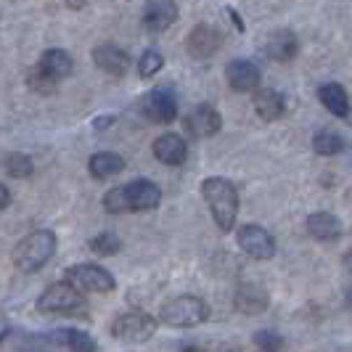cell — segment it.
<instances>
[{
    "label": "cell",
    "instance_id": "11",
    "mask_svg": "<svg viewBox=\"0 0 352 352\" xmlns=\"http://www.w3.org/2000/svg\"><path fill=\"white\" fill-rule=\"evenodd\" d=\"M177 21V6L175 0H148L146 3V8H143V16H141V24L146 32H164V30H170L173 24Z\"/></svg>",
    "mask_w": 352,
    "mask_h": 352
},
{
    "label": "cell",
    "instance_id": "21",
    "mask_svg": "<svg viewBox=\"0 0 352 352\" xmlns=\"http://www.w3.org/2000/svg\"><path fill=\"white\" fill-rule=\"evenodd\" d=\"M37 67L45 72V74H51L53 80H64V77H69L72 69H74V61H72V56L67 51L51 48V51H45L40 56V64H37Z\"/></svg>",
    "mask_w": 352,
    "mask_h": 352
},
{
    "label": "cell",
    "instance_id": "4",
    "mask_svg": "<svg viewBox=\"0 0 352 352\" xmlns=\"http://www.w3.org/2000/svg\"><path fill=\"white\" fill-rule=\"evenodd\" d=\"M88 307V302L82 297V292H77L72 283H51L40 300H37V310L40 313H56V316H82Z\"/></svg>",
    "mask_w": 352,
    "mask_h": 352
},
{
    "label": "cell",
    "instance_id": "29",
    "mask_svg": "<svg viewBox=\"0 0 352 352\" xmlns=\"http://www.w3.org/2000/svg\"><path fill=\"white\" fill-rule=\"evenodd\" d=\"M254 344H257L260 352H286V342L276 331H257L254 334Z\"/></svg>",
    "mask_w": 352,
    "mask_h": 352
},
{
    "label": "cell",
    "instance_id": "12",
    "mask_svg": "<svg viewBox=\"0 0 352 352\" xmlns=\"http://www.w3.org/2000/svg\"><path fill=\"white\" fill-rule=\"evenodd\" d=\"M93 64L111 77H124L130 67V56L117 43H101L93 48Z\"/></svg>",
    "mask_w": 352,
    "mask_h": 352
},
{
    "label": "cell",
    "instance_id": "27",
    "mask_svg": "<svg viewBox=\"0 0 352 352\" xmlns=\"http://www.w3.org/2000/svg\"><path fill=\"white\" fill-rule=\"evenodd\" d=\"M162 67H164V56H162L157 48H148V51L141 56V61H138V74H141L143 80H148V77H154Z\"/></svg>",
    "mask_w": 352,
    "mask_h": 352
},
{
    "label": "cell",
    "instance_id": "24",
    "mask_svg": "<svg viewBox=\"0 0 352 352\" xmlns=\"http://www.w3.org/2000/svg\"><path fill=\"white\" fill-rule=\"evenodd\" d=\"M53 339L72 352H96V342H93L88 334L77 331V329H64V331H58Z\"/></svg>",
    "mask_w": 352,
    "mask_h": 352
},
{
    "label": "cell",
    "instance_id": "5",
    "mask_svg": "<svg viewBox=\"0 0 352 352\" xmlns=\"http://www.w3.org/2000/svg\"><path fill=\"white\" fill-rule=\"evenodd\" d=\"M159 318H162V323H167V326L188 329V326L204 323V320L210 318V307H207L204 300L186 294V297H175L173 302H167V305L162 307Z\"/></svg>",
    "mask_w": 352,
    "mask_h": 352
},
{
    "label": "cell",
    "instance_id": "26",
    "mask_svg": "<svg viewBox=\"0 0 352 352\" xmlns=\"http://www.w3.org/2000/svg\"><path fill=\"white\" fill-rule=\"evenodd\" d=\"M3 167H6V173L11 177H30L35 173V164H32V159L27 157V154H8L6 162H3Z\"/></svg>",
    "mask_w": 352,
    "mask_h": 352
},
{
    "label": "cell",
    "instance_id": "13",
    "mask_svg": "<svg viewBox=\"0 0 352 352\" xmlns=\"http://www.w3.org/2000/svg\"><path fill=\"white\" fill-rule=\"evenodd\" d=\"M226 80H228L230 90H236V93H252V90H260L263 74H260V69L252 61L236 58V61H230L228 69H226Z\"/></svg>",
    "mask_w": 352,
    "mask_h": 352
},
{
    "label": "cell",
    "instance_id": "32",
    "mask_svg": "<svg viewBox=\"0 0 352 352\" xmlns=\"http://www.w3.org/2000/svg\"><path fill=\"white\" fill-rule=\"evenodd\" d=\"M6 334H8V323H6V318H0V342L6 339Z\"/></svg>",
    "mask_w": 352,
    "mask_h": 352
},
{
    "label": "cell",
    "instance_id": "17",
    "mask_svg": "<svg viewBox=\"0 0 352 352\" xmlns=\"http://www.w3.org/2000/svg\"><path fill=\"white\" fill-rule=\"evenodd\" d=\"M254 111L265 122H276V120H281L283 111H286V101H283V96L278 90L260 88L254 90Z\"/></svg>",
    "mask_w": 352,
    "mask_h": 352
},
{
    "label": "cell",
    "instance_id": "8",
    "mask_svg": "<svg viewBox=\"0 0 352 352\" xmlns=\"http://www.w3.org/2000/svg\"><path fill=\"white\" fill-rule=\"evenodd\" d=\"M67 283H72L77 292H111L114 289V276L104 270L101 265H72L67 270Z\"/></svg>",
    "mask_w": 352,
    "mask_h": 352
},
{
    "label": "cell",
    "instance_id": "10",
    "mask_svg": "<svg viewBox=\"0 0 352 352\" xmlns=\"http://www.w3.org/2000/svg\"><path fill=\"white\" fill-rule=\"evenodd\" d=\"M183 127L186 133H191L194 138H210V135H217L220 127H223V117L220 111L210 104H199L188 111V117L183 120Z\"/></svg>",
    "mask_w": 352,
    "mask_h": 352
},
{
    "label": "cell",
    "instance_id": "34",
    "mask_svg": "<svg viewBox=\"0 0 352 352\" xmlns=\"http://www.w3.org/2000/svg\"><path fill=\"white\" fill-rule=\"evenodd\" d=\"M180 352H204V350H199V347H194V344H191V347H183Z\"/></svg>",
    "mask_w": 352,
    "mask_h": 352
},
{
    "label": "cell",
    "instance_id": "30",
    "mask_svg": "<svg viewBox=\"0 0 352 352\" xmlns=\"http://www.w3.org/2000/svg\"><path fill=\"white\" fill-rule=\"evenodd\" d=\"M8 204H11V191H8V188L0 183V210H6Z\"/></svg>",
    "mask_w": 352,
    "mask_h": 352
},
{
    "label": "cell",
    "instance_id": "3",
    "mask_svg": "<svg viewBox=\"0 0 352 352\" xmlns=\"http://www.w3.org/2000/svg\"><path fill=\"white\" fill-rule=\"evenodd\" d=\"M56 252V236L51 230H35L27 239H21V244L14 252V263L24 273H35L48 263Z\"/></svg>",
    "mask_w": 352,
    "mask_h": 352
},
{
    "label": "cell",
    "instance_id": "18",
    "mask_svg": "<svg viewBox=\"0 0 352 352\" xmlns=\"http://www.w3.org/2000/svg\"><path fill=\"white\" fill-rule=\"evenodd\" d=\"M318 98H320V104L326 106V111H331L334 117H339V120L350 117V96H347V90L342 88L339 82L320 85L318 88Z\"/></svg>",
    "mask_w": 352,
    "mask_h": 352
},
{
    "label": "cell",
    "instance_id": "20",
    "mask_svg": "<svg viewBox=\"0 0 352 352\" xmlns=\"http://www.w3.org/2000/svg\"><path fill=\"white\" fill-rule=\"evenodd\" d=\"M236 307L247 316H257V313H265L267 307V292L257 283H241L239 292H236Z\"/></svg>",
    "mask_w": 352,
    "mask_h": 352
},
{
    "label": "cell",
    "instance_id": "19",
    "mask_svg": "<svg viewBox=\"0 0 352 352\" xmlns=\"http://www.w3.org/2000/svg\"><path fill=\"white\" fill-rule=\"evenodd\" d=\"M307 233L318 241H334L342 236V223L331 212H313L307 217Z\"/></svg>",
    "mask_w": 352,
    "mask_h": 352
},
{
    "label": "cell",
    "instance_id": "22",
    "mask_svg": "<svg viewBox=\"0 0 352 352\" xmlns=\"http://www.w3.org/2000/svg\"><path fill=\"white\" fill-rule=\"evenodd\" d=\"M88 170L93 177H98V180H104V177H111V175H120L124 170V159L120 154H114V151H98V154H93L88 162Z\"/></svg>",
    "mask_w": 352,
    "mask_h": 352
},
{
    "label": "cell",
    "instance_id": "14",
    "mask_svg": "<svg viewBox=\"0 0 352 352\" xmlns=\"http://www.w3.org/2000/svg\"><path fill=\"white\" fill-rule=\"evenodd\" d=\"M220 43H223L220 32L214 27H207V24H196L194 30L188 32V37H186V48L196 58H210V56H214L217 48H220Z\"/></svg>",
    "mask_w": 352,
    "mask_h": 352
},
{
    "label": "cell",
    "instance_id": "7",
    "mask_svg": "<svg viewBox=\"0 0 352 352\" xmlns=\"http://www.w3.org/2000/svg\"><path fill=\"white\" fill-rule=\"evenodd\" d=\"M157 331V320L146 313H124L111 323V334L120 342H130V344H141L146 339H151Z\"/></svg>",
    "mask_w": 352,
    "mask_h": 352
},
{
    "label": "cell",
    "instance_id": "33",
    "mask_svg": "<svg viewBox=\"0 0 352 352\" xmlns=\"http://www.w3.org/2000/svg\"><path fill=\"white\" fill-rule=\"evenodd\" d=\"M344 267L352 273V252H347V254H344Z\"/></svg>",
    "mask_w": 352,
    "mask_h": 352
},
{
    "label": "cell",
    "instance_id": "23",
    "mask_svg": "<svg viewBox=\"0 0 352 352\" xmlns=\"http://www.w3.org/2000/svg\"><path fill=\"white\" fill-rule=\"evenodd\" d=\"M344 138L334 133V130H320L316 133V138H313V151H316L318 157H336V154H342L344 151Z\"/></svg>",
    "mask_w": 352,
    "mask_h": 352
},
{
    "label": "cell",
    "instance_id": "16",
    "mask_svg": "<svg viewBox=\"0 0 352 352\" xmlns=\"http://www.w3.org/2000/svg\"><path fill=\"white\" fill-rule=\"evenodd\" d=\"M300 51V40L297 35L292 32V30H276V32H270L267 40H265V53L273 58V61H292L294 56Z\"/></svg>",
    "mask_w": 352,
    "mask_h": 352
},
{
    "label": "cell",
    "instance_id": "36",
    "mask_svg": "<svg viewBox=\"0 0 352 352\" xmlns=\"http://www.w3.org/2000/svg\"><path fill=\"white\" fill-rule=\"evenodd\" d=\"M230 352H241V350H239V347H236V350H230Z\"/></svg>",
    "mask_w": 352,
    "mask_h": 352
},
{
    "label": "cell",
    "instance_id": "6",
    "mask_svg": "<svg viewBox=\"0 0 352 352\" xmlns=\"http://www.w3.org/2000/svg\"><path fill=\"white\" fill-rule=\"evenodd\" d=\"M141 114L154 124H170L177 117V98L173 90L154 88L141 98Z\"/></svg>",
    "mask_w": 352,
    "mask_h": 352
},
{
    "label": "cell",
    "instance_id": "2",
    "mask_svg": "<svg viewBox=\"0 0 352 352\" xmlns=\"http://www.w3.org/2000/svg\"><path fill=\"white\" fill-rule=\"evenodd\" d=\"M201 196L210 204V212L223 233L233 230L239 217V191L226 177H207L201 183Z\"/></svg>",
    "mask_w": 352,
    "mask_h": 352
},
{
    "label": "cell",
    "instance_id": "9",
    "mask_svg": "<svg viewBox=\"0 0 352 352\" xmlns=\"http://www.w3.org/2000/svg\"><path fill=\"white\" fill-rule=\"evenodd\" d=\"M239 247L252 260H270L276 254V241L263 226H244L239 228Z\"/></svg>",
    "mask_w": 352,
    "mask_h": 352
},
{
    "label": "cell",
    "instance_id": "15",
    "mask_svg": "<svg viewBox=\"0 0 352 352\" xmlns=\"http://www.w3.org/2000/svg\"><path fill=\"white\" fill-rule=\"evenodd\" d=\"M151 151H154V157L162 162V164H170V167H180L186 157H188V148H186V141L175 135V133H164V135H159L154 146H151Z\"/></svg>",
    "mask_w": 352,
    "mask_h": 352
},
{
    "label": "cell",
    "instance_id": "28",
    "mask_svg": "<svg viewBox=\"0 0 352 352\" xmlns=\"http://www.w3.org/2000/svg\"><path fill=\"white\" fill-rule=\"evenodd\" d=\"M90 249H93L96 254H101V257H111V254H117V252L122 249V241H120L114 233H98V236L90 241Z\"/></svg>",
    "mask_w": 352,
    "mask_h": 352
},
{
    "label": "cell",
    "instance_id": "25",
    "mask_svg": "<svg viewBox=\"0 0 352 352\" xmlns=\"http://www.w3.org/2000/svg\"><path fill=\"white\" fill-rule=\"evenodd\" d=\"M56 82L58 80H53L51 74H45L40 67H32V69L27 72V88L37 93V96H51L53 90H56Z\"/></svg>",
    "mask_w": 352,
    "mask_h": 352
},
{
    "label": "cell",
    "instance_id": "35",
    "mask_svg": "<svg viewBox=\"0 0 352 352\" xmlns=\"http://www.w3.org/2000/svg\"><path fill=\"white\" fill-rule=\"evenodd\" d=\"M347 302H350V307H352V286L347 289Z\"/></svg>",
    "mask_w": 352,
    "mask_h": 352
},
{
    "label": "cell",
    "instance_id": "31",
    "mask_svg": "<svg viewBox=\"0 0 352 352\" xmlns=\"http://www.w3.org/2000/svg\"><path fill=\"white\" fill-rule=\"evenodd\" d=\"M90 0H67V6H69L72 11H80V8H85Z\"/></svg>",
    "mask_w": 352,
    "mask_h": 352
},
{
    "label": "cell",
    "instance_id": "1",
    "mask_svg": "<svg viewBox=\"0 0 352 352\" xmlns=\"http://www.w3.org/2000/svg\"><path fill=\"white\" fill-rule=\"evenodd\" d=\"M162 188L151 180H133L127 186H117L104 196V210L109 214H124V212H146L159 207Z\"/></svg>",
    "mask_w": 352,
    "mask_h": 352
}]
</instances>
